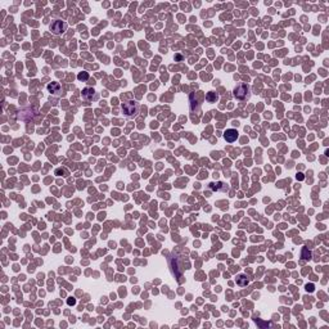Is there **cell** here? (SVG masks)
<instances>
[{"label":"cell","mask_w":329,"mask_h":329,"mask_svg":"<svg viewBox=\"0 0 329 329\" xmlns=\"http://www.w3.org/2000/svg\"><path fill=\"white\" fill-rule=\"evenodd\" d=\"M48 89H49L50 93L55 94V95L60 94V85H59L58 82H51V84H49V85H48Z\"/></svg>","instance_id":"cell-5"},{"label":"cell","mask_w":329,"mask_h":329,"mask_svg":"<svg viewBox=\"0 0 329 329\" xmlns=\"http://www.w3.org/2000/svg\"><path fill=\"white\" fill-rule=\"evenodd\" d=\"M302 258L303 260H310V258H311V252L307 251V248H303L302 250Z\"/></svg>","instance_id":"cell-7"},{"label":"cell","mask_w":329,"mask_h":329,"mask_svg":"<svg viewBox=\"0 0 329 329\" xmlns=\"http://www.w3.org/2000/svg\"><path fill=\"white\" fill-rule=\"evenodd\" d=\"M248 90H250L248 85L242 84V85H239L235 90H234V95H235V98H238V99H244L248 94Z\"/></svg>","instance_id":"cell-2"},{"label":"cell","mask_w":329,"mask_h":329,"mask_svg":"<svg viewBox=\"0 0 329 329\" xmlns=\"http://www.w3.org/2000/svg\"><path fill=\"white\" fill-rule=\"evenodd\" d=\"M89 93H94V90H91V89H85V90H84V93H82V95H84V98H86V99H89V98H90L93 94H89Z\"/></svg>","instance_id":"cell-8"},{"label":"cell","mask_w":329,"mask_h":329,"mask_svg":"<svg viewBox=\"0 0 329 329\" xmlns=\"http://www.w3.org/2000/svg\"><path fill=\"white\" fill-rule=\"evenodd\" d=\"M68 303H69V305H73V303H75V300H69Z\"/></svg>","instance_id":"cell-10"},{"label":"cell","mask_w":329,"mask_h":329,"mask_svg":"<svg viewBox=\"0 0 329 329\" xmlns=\"http://www.w3.org/2000/svg\"><path fill=\"white\" fill-rule=\"evenodd\" d=\"M224 138H225V140H226V142H229V143L235 142L237 138H238V131L234 130V129H229V130L225 131Z\"/></svg>","instance_id":"cell-4"},{"label":"cell","mask_w":329,"mask_h":329,"mask_svg":"<svg viewBox=\"0 0 329 329\" xmlns=\"http://www.w3.org/2000/svg\"><path fill=\"white\" fill-rule=\"evenodd\" d=\"M50 30L54 32V34H62V32L66 30V23H63L62 21H55L53 25L50 26Z\"/></svg>","instance_id":"cell-3"},{"label":"cell","mask_w":329,"mask_h":329,"mask_svg":"<svg viewBox=\"0 0 329 329\" xmlns=\"http://www.w3.org/2000/svg\"><path fill=\"white\" fill-rule=\"evenodd\" d=\"M237 284H238L239 287H244V285H247V284H248V279H247L244 275H241V276H239V278H238V280H237Z\"/></svg>","instance_id":"cell-6"},{"label":"cell","mask_w":329,"mask_h":329,"mask_svg":"<svg viewBox=\"0 0 329 329\" xmlns=\"http://www.w3.org/2000/svg\"><path fill=\"white\" fill-rule=\"evenodd\" d=\"M82 78H84V80H86V78H88V73H86V72H84V73H80V75H78V80H82Z\"/></svg>","instance_id":"cell-9"},{"label":"cell","mask_w":329,"mask_h":329,"mask_svg":"<svg viewBox=\"0 0 329 329\" xmlns=\"http://www.w3.org/2000/svg\"><path fill=\"white\" fill-rule=\"evenodd\" d=\"M122 111H124V113H125L126 116L133 117V116L136 115V112H138V106H136L135 102L124 103V104H122Z\"/></svg>","instance_id":"cell-1"}]
</instances>
